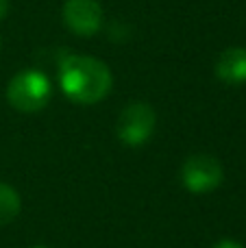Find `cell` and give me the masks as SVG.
<instances>
[{
    "label": "cell",
    "mask_w": 246,
    "mask_h": 248,
    "mask_svg": "<svg viewBox=\"0 0 246 248\" xmlns=\"http://www.w3.org/2000/svg\"><path fill=\"white\" fill-rule=\"evenodd\" d=\"M113 85L107 63L87 55H68L59 63V87L72 103L96 105L107 98Z\"/></svg>",
    "instance_id": "obj_1"
},
{
    "label": "cell",
    "mask_w": 246,
    "mask_h": 248,
    "mask_svg": "<svg viewBox=\"0 0 246 248\" xmlns=\"http://www.w3.org/2000/svg\"><path fill=\"white\" fill-rule=\"evenodd\" d=\"M52 96L50 78L42 70H22L9 81L7 100L15 111L37 113L48 105Z\"/></svg>",
    "instance_id": "obj_2"
},
{
    "label": "cell",
    "mask_w": 246,
    "mask_h": 248,
    "mask_svg": "<svg viewBox=\"0 0 246 248\" xmlns=\"http://www.w3.org/2000/svg\"><path fill=\"white\" fill-rule=\"evenodd\" d=\"M155 126H157L155 109L148 103L135 100V103L126 105L120 111V118H118V124H116V133L122 144L135 148V146H142L151 140L153 133H155Z\"/></svg>",
    "instance_id": "obj_3"
},
{
    "label": "cell",
    "mask_w": 246,
    "mask_h": 248,
    "mask_svg": "<svg viewBox=\"0 0 246 248\" xmlns=\"http://www.w3.org/2000/svg\"><path fill=\"white\" fill-rule=\"evenodd\" d=\"M181 181L187 192L207 194L220 187V183L225 181V168L212 155H192L181 166Z\"/></svg>",
    "instance_id": "obj_4"
},
{
    "label": "cell",
    "mask_w": 246,
    "mask_h": 248,
    "mask_svg": "<svg viewBox=\"0 0 246 248\" xmlns=\"http://www.w3.org/2000/svg\"><path fill=\"white\" fill-rule=\"evenodd\" d=\"M63 22L78 37H92L103 29V7L98 0H65Z\"/></svg>",
    "instance_id": "obj_5"
},
{
    "label": "cell",
    "mask_w": 246,
    "mask_h": 248,
    "mask_svg": "<svg viewBox=\"0 0 246 248\" xmlns=\"http://www.w3.org/2000/svg\"><path fill=\"white\" fill-rule=\"evenodd\" d=\"M216 77L227 85L246 83V48L231 46L222 50L216 61Z\"/></svg>",
    "instance_id": "obj_6"
},
{
    "label": "cell",
    "mask_w": 246,
    "mask_h": 248,
    "mask_svg": "<svg viewBox=\"0 0 246 248\" xmlns=\"http://www.w3.org/2000/svg\"><path fill=\"white\" fill-rule=\"evenodd\" d=\"M20 209H22L20 194H17L11 185L0 181V227L13 222V220L20 216Z\"/></svg>",
    "instance_id": "obj_7"
},
{
    "label": "cell",
    "mask_w": 246,
    "mask_h": 248,
    "mask_svg": "<svg viewBox=\"0 0 246 248\" xmlns=\"http://www.w3.org/2000/svg\"><path fill=\"white\" fill-rule=\"evenodd\" d=\"M212 248H244L240 242H233V240H220V242H216Z\"/></svg>",
    "instance_id": "obj_8"
},
{
    "label": "cell",
    "mask_w": 246,
    "mask_h": 248,
    "mask_svg": "<svg viewBox=\"0 0 246 248\" xmlns=\"http://www.w3.org/2000/svg\"><path fill=\"white\" fill-rule=\"evenodd\" d=\"M7 13H9V0H0V22L7 17Z\"/></svg>",
    "instance_id": "obj_9"
},
{
    "label": "cell",
    "mask_w": 246,
    "mask_h": 248,
    "mask_svg": "<svg viewBox=\"0 0 246 248\" xmlns=\"http://www.w3.org/2000/svg\"><path fill=\"white\" fill-rule=\"evenodd\" d=\"M31 248H48V246H42V244H37V246H31Z\"/></svg>",
    "instance_id": "obj_10"
},
{
    "label": "cell",
    "mask_w": 246,
    "mask_h": 248,
    "mask_svg": "<svg viewBox=\"0 0 246 248\" xmlns=\"http://www.w3.org/2000/svg\"><path fill=\"white\" fill-rule=\"evenodd\" d=\"M0 48H2V39H0Z\"/></svg>",
    "instance_id": "obj_11"
}]
</instances>
